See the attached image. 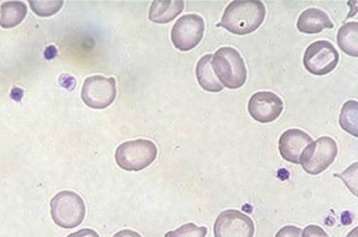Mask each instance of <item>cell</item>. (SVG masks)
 I'll list each match as a JSON object with an SVG mask.
<instances>
[{
	"mask_svg": "<svg viewBox=\"0 0 358 237\" xmlns=\"http://www.w3.org/2000/svg\"><path fill=\"white\" fill-rule=\"evenodd\" d=\"M266 18V6L259 0H236L227 6L217 27L234 35L245 36L257 30Z\"/></svg>",
	"mask_w": 358,
	"mask_h": 237,
	"instance_id": "6da1fadb",
	"label": "cell"
},
{
	"mask_svg": "<svg viewBox=\"0 0 358 237\" xmlns=\"http://www.w3.org/2000/svg\"><path fill=\"white\" fill-rule=\"evenodd\" d=\"M211 66L223 88L238 89L247 81V68L241 54L231 47H223L213 55Z\"/></svg>",
	"mask_w": 358,
	"mask_h": 237,
	"instance_id": "7a4b0ae2",
	"label": "cell"
},
{
	"mask_svg": "<svg viewBox=\"0 0 358 237\" xmlns=\"http://www.w3.org/2000/svg\"><path fill=\"white\" fill-rule=\"evenodd\" d=\"M51 217L63 229L80 226L86 217V204L73 191H61L50 203Z\"/></svg>",
	"mask_w": 358,
	"mask_h": 237,
	"instance_id": "3957f363",
	"label": "cell"
},
{
	"mask_svg": "<svg viewBox=\"0 0 358 237\" xmlns=\"http://www.w3.org/2000/svg\"><path fill=\"white\" fill-rule=\"evenodd\" d=\"M158 148L146 139L126 141L117 148L115 160L119 166L127 172H139L156 160Z\"/></svg>",
	"mask_w": 358,
	"mask_h": 237,
	"instance_id": "277c9868",
	"label": "cell"
},
{
	"mask_svg": "<svg viewBox=\"0 0 358 237\" xmlns=\"http://www.w3.org/2000/svg\"><path fill=\"white\" fill-rule=\"evenodd\" d=\"M337 155V143L330 136H322L305 148L300 164L308 175H320L331 166Z\"/></svg>",
	"mask_w": 358,
	"mask_h": 237,
	"instance_id": "5b68a950",
	"label": "cell"
},
{
	"mask_svg": "<svg viewBox=\"0 0 358 237\" xmlns=\"http://www.w3.org/2000/svg\"><path fill=\"white\" fill-rule=\"evenodd\" d=\"M82 101L94 109H105L117 99V83L113 78L94 75L87 78L81 93Z\"/></svg>",
	"mask_w": 358,
	"mask_h": 237,
	"instance_id": "8992f818",
	"label": "cell"
},
{
	"mask_svg": "<svg viewBox=\"0 0 358 237\" xmlns=\"http://www.w3.org/2000/svg\"><path fill=\"white\" fill-rule=\"evenodd\" d=\"M204 20L199 15H185L180 17L172 27L171 41L179 51L195 49L204 35Z\"/></svg>",
	"mask_w": 358,
	"mask_h": 237,
	"instance_id": "52a82bcc",
	"label": "cell"
},
{
	"mask_svg": "<svg viewBox=\"0 0 358 237\" xmlns=\"http://www.w3.org/2000/svg\"><path fill=\"white\" fill-rule=\"evenodd\" d=\"M339 62L338 51L327 41H318L308 45L305 51L304 66L306 71L317 76L329 74Z\"/></svg>",
	"mask_w": 358,
	"mask_h": 237,
	"instance_id": "ba28073f",
	"label": "cell"
},
{
	"mask_svg": "<svg viewBox=\"0 0 358 237\" xmlns=\"http://www.w3.org/2000/svg\"><path fill=\"white\" fill-rule=\"evenodd\" d=\"M214 234L215 237H254L255 226L250 216L230 209L218 215Z\"/></svg>",
	"mask_w": 358,
	"mask_h": 237,
	"instance_id": "9c48e42d",
	"label": "cell"
},
{
	"mask_svg": "<svg viewBox=\"0 0 358 237\" xmlns=\"http://www.w3.org/2000/svg\"><path fill=\"white\" fill-rule=\"evenodd\" d=\"M284 110V102L272 92H257L250 97L248 112L254 120L269 124L277 120Z\"/></svg>",
	"mask_w": 358,
	"mask_h": 237,
	"instance_id": "30bf717a",
	"label": "cell"
},
{
	"mask_svg": "<svg viewBox=\"0 0 358 237\" xmlns=\"http://www.w3.org/2000/svg\"><path fill=\"white\" fill-rule=\"evenodd\" d=\"M313 143L308 133L301 129H288L282 133L279 141V151L282 158L288 163L300 164V158L305 148Z\"/></svg>",
	"mask_w": 358,
	"mask_h": 237,
	"instance_id": "8fae6325",
	"label": "cell"
},
{
	"mask_svg": "<svg viewBox=\"0 0 358 237\" xmlns=\"http://www.w3.org/2000/svg\"><path fill=\"white\" fill-rule=\"evenodd\" d=\"M296 27L300 32L313 35V34H320L327 29H334V23L323 10L311 8L305 10L300 15Z\"/></svg>",
	"mask_w": 358,
	"mask_h": 237,
	"instance_id": "7c38bea8",
	"label": "cell"
},
{
	"mask_svg": "<svg viewBox=\"0 0 358 237\" xmlns=\"http://www.w3.org/2000/svg\"><path fill=\"white\" fill-rule=\"evenodd\" d=\"M184 1L182 0H157L153 1L150 12L148 20L152 23L166 24L175 20L183 12Z\"/></svg>",
	"mask_w": 358,
	"mask_h": 237,
	"instance_id": "4fadbf2b",
	"label": "cell"
},
{
	"mask_svg": "<svg viewBox=\"0 0 358 237\" xmlns=\"http://www.w3.org/2000/svg\"><path fill=\"white\" fill-rule=\"evenodd\" d=\"M211 61L213 55H204L196 66V76L199 86L202 87L203 89L210 93H220L223 90V86L218 81L217 76L215 75Z\"/></svg>",
	"mask_w": 358,
	"mask_h": 237,
	"instance_id": "5bb4252c",
	"label": "cell"
},
{
	"mask_svg": "<svg viewBox=\"0 0 358 237\" xmlns=\"http://www.w3.org/2000/svg\"><path fill=\"white\" fill-rule=\"evenodd\" d=\"M27 13V5L23 1H6L0 8V27L12 29L20 25Z\"/></svg>",
	"mask_w": 358,
	"mask_h": 237,
	"instance_id": "9a60e30c",
	"label": "cell"
},
{
	"mask_svg": "<svg viewBox=\"0 0 358 237\" xmlns=\"http://www.w3.org/2000/svg\"><path fill=\"white\" fill-rule=\"evenodd\" d=\"M337 43L338 47L342 49L345 54L352 57L358 56V23L357 22H350V23L344 24L339 29L338 35H337Z\"/></svg>",
	"mask_w": 358,
	"mask_h": 237,
	"instance_id": "2e32d148",
	"label": "cell"
},
{
	"mask_svg": "<svg viewBox=\"0 0 358 237\" xmlns=\"http://www.w3.org/2000/svg\"><path fill=\"white\" fill-rule=\"evenodd\" d=\"M339 124L345 132L358 136V102L355 100L344 103L339 115Z\"/></svg>",
	"mask_w": 358,
	"mask_h": 237,
	"instance_id": "e0dca14e",
	"label": "cell"
},
{
	"mask_svg": "<svg viewBox=\"0 0 358 237\" xmlns=\"http://www.w3.org/2000/svg\"><path fill=\"white\" fill-rule=\"evenodd\" d=\"M208 229L206 227H197L194 223H187L179 227L178 229L169 231L165 237H206Z\"/></svg>",
	"mask_w": 358,
	"mask_h": 237,
	"instance_id": "ac0fdd59",
	"label": "cell"
},
{
	"mask_svg": "<svg viewBox=\"0 0 358 237\" xmlns=\"http://www.w3.org/2000/svg\"><path fill=\"white\" fill-rule=\"evenodd\" d=\"M63 6V1H30V8L36 15L49 17L59 12Z\"/></svg>",
	"mask_w": 358,
	"mask_h": 237,
	"instance_id": "d6986e66",
	"label": "cell"
},
{
	"mask_svg": "<svg viewBox=\"0 0 358 237\" xmlns=\"http://www.w3.org/2000/svg\"><path fill=\"white\" fill-rule=\"evenodd\" d=\"M358 164L354 163L351 166L348 167L345 171L342 172V173H337L335 175V177L337 178L342 179L344 184L347 185L348 189L355 194V196H357V184H358Z\"/></svg>",
	"mask_w": 358,
	"mask_h": 237,
	"instance_id": "ffe728a7",
	"label": "cell"
},
{
	"mask_svg": "<svg viewBox=\"0 0 358 237\" xmlns=\"http://www.w3.org/2000/svg\"><path fill=\"white\" fill-rule=\"evenodd\" d=\"M301 229L298 227L286 226L278 231L275 237H301Z\"/></svg>",
	"mask_w": 358,
	"mask_h": 237,
	"instance_id": "44dd1931",
	"label": "cell"
},
{
	"mask_svg": "<svg viewBox=\"0 0 358 237\" xmlns=\"http://www.w3.org/2000/svg\"><path fill=\"white\" fill-rule=\"evenodd\" d=\"M301 237H329L327 234L320 227L308 226L305 228L301 234Z\"/></svg>",
	"mask_w": 358,
	"mask_h": 237,
	"instance_id": "7402d4cb",
	"label": "cell"
},
{
	"mask_svg": "<svg viewBox=\"0 0 358 237\" xmlns=\"http://www.w3.org/2000/svg\"><path fill=\"white\" fill-rule=\"evenodd\" d=\"M66 237H100V235L93 229H82Z\"/></svg>",
	"mask_w": 358,
	"mask_h": 237,
	"instance_id": "603a6c76",
	"label": "cell"
},
{
	"mask_svg": "<svg viewBox=\"0 0 358 237\" xmlns=\"http://www.w3.org/2000/svg\"><path fill=\"white\" fill-rule=\"evenodd\" d=\"M114 237H143L141 234L136 233V231H133V230L129 229H124L119 231V233L115 234Z\"/></svg>",
	"mask_w": 358,
	"mask_h": 237,
	"instance_id": "cb8c5ba5",
	"label": "cell"
},
{
	"mask_svg": "<svg viewBox=\"0 0 358 237\" xmlns=\"http://www.w3.org/2000/svg\"><path fill=\"white\" fill-rule=\"evenodd\" d=\"M347 237H358V228H355Z\"/></svg>",
	"mask_w": 358,
	"mask_h": 237,
	"instance_id": "d4e9b609",
	"label": "cell"
}]
</instances>
